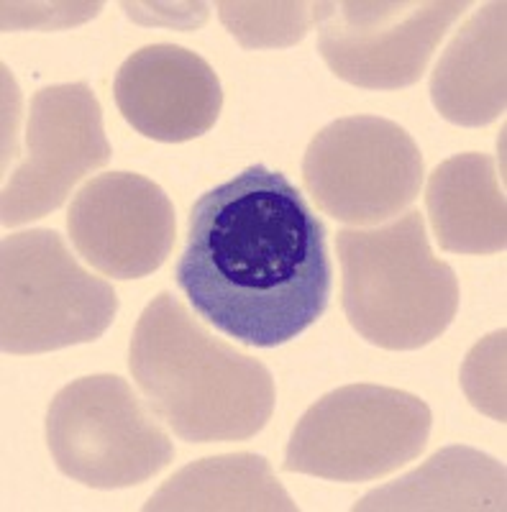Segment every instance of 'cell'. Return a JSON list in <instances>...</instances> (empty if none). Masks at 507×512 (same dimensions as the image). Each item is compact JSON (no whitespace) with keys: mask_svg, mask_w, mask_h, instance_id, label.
<instances>
[{"mask_svg":"<svg viewBox=\"0 0 507 512\" xmlns=\"http://www.w3.org/2000/svg\"><path fill=\"white\" fill-rule=\"evenodd\" d=\"M113 98L131 128L164 144L208 134L223 108L216 70L177 44H149L131 54L116 72Z\"/></svg>","mask_w":507,"mask_h":512,"instance_id":"obj_11","label":"cell"},{"mask_svg":"<svg viewBox=\"0 0 507 512\" xmlns=\"http://www.w3.org/2000/svg\"><path fill=\"white\" fill-rule=\"evenodd\" d=\"M0 346L34 356L93 344L118 313L116 290L82 269L49 228L11 233L0 246Z\"/></svg>","mask_w":507,"mask_h":512,"instance_id":"obj_4","label":"cell"},{"mask_svg":"<svg viewBox=\"0 0 507 512\" xmlns=\"http://www.w3.org/2000/svg\"><path fill=\"white\" fill-rule=\"evenodd\" d=\"M423 154L390 118L349 116L313 136L303 157L305 190L333 221L379 226L415 203Z\"/></svg>","mask_w":507,"mask_h":512,"instance_id":"obj_7","label":"cell"},{"mask_svg":"<svg viewBox=\"0 0 507 512\" xmlns=\"http://www.w3.org/2000/svg\"><path fill=\"white\" fill-rule=\"evenodd\" d=\"M433 233L451 254H500L507 246L505 192L495 159L467 152L433 169L426 187Z\"/></svg>","mask_w":507,"mask_h":512,"instance_id":"obj_13","label":"cell"},{"mask_svg":"<svg viewBox=\"0 0 507 512\" xmlns=\"http://www.w3.org/2000/svg\"><path fill=\"white\" fill-rule=\"evenodd\" d=\"M146 512H218L269 510L298 512L272 466L259 454L210 456L182 466L149 497Z\"/></svg>","mask_w":507,"mask_h":512,"instance_id":"obj_15","label":"cell"},{"mask_svg":"<svg viewBox=\"0 0 507 512\" xmlns=\"http://www.w3.org/2000/svg\"><path fill=\"white\" fill-rule=\"evenodd\" d=\"M467 8L464 0L321 3L318 49L333 75L356 88H410Z\"/></svg>","mask_w":507,"mask_h":512,"instance_id":"obj_8","label":"cell"},{"mask_svg":"<svg viewBox=\"0 0 507 512\" xmlns=\"http://www.w3.org/2000/svg\"><path fill=\"white\" fill-rule=\"evenodd\" d=\"M175 280L210 326L274 349L326 313V226L282 172L254 164L193 205Z\"/></svg>","mask_w":507,"mask_h":512,"instance_id":"obj_1","label":"cell"},{"mask_svg":"<svg viewBox=\"0 0 507 512\" xmlns=\"http://www.w3.org/2000/svg\"><path fill=\"white\" fill-rule=\"evenodd\" d=\"M24 164L3 187L0 223L24 226L49 216L70 198L72 187L111 162L103 108L88 82L52 85L31 98Z\"/></svg>","mask_w":507,"mask_h":512,"instance_id":"obj_9","label":"cell"},{"mask_svg":"<svg viewBox=\"0 0 507 512\" xmlns=\"http://www.w3.org/2000/svg\"><path fill=\"white\" fill-rule=\"evenodd\" d=\"M218 18L244 49H285L305 39L321 3H218Z\"/></svg>","mask_w":507,"mask_h":512,"instance_id":"obj_16","label":"cell"},{"mask_svg":"<svg viewBox=\"0 0 507 512\" xmlns=\"http://www.w3.org/2000/svg\"><path fill=\"white\" fill-rule=\"evenodd\" d=\"M505 466L472 446H449L415 472L372 489L351 510H505Z\"/></svg>","mask_w":507,"mask_h":512,"instance_id":"obj_14","label":"cell"},{"mask_svg":"<svg viewBox=\"0 0 507 512\" xmlns=\"http://www.w3.org/2000/svg\"><path fill=\"white\" fill-rule=\"evenodd\" d=\"M77 254L113 280L157 272L175 246V208L157 182L105 172L80 187L67 213Z\"/></svg>","mask_w":507,"mask_h":512,"instance_id":"obj_10","label":"cell"},{"mask_svg":"<svg viewBox=\"0 0 507 512\" xmlns=\"http://www.w3.org/2000/svg\"><path fill=\"white\" fill-rule=\"evenodd\" d=\"M507 6L484 3L449 41L431 75L433 108L456 126H487L507 105Z\"/></svg>","mask_w":507,"mask_h":512,"instance_id":"obj_12","label":"cell"},{"mask_svg":"<svg viewBox=\"0 0 507 512\" xmlns=\"http://www.w3.org/2000/svg\"><path fill=\"white\" fill-rule=\"evenodd\" d=\"M336 246L341 308L364 341L387 351H415L454 323L459 280L433 256L418 210L385 226L344 228Z\"/></svg>","mask_w":507,"mask_h":512,"instance_id":"obj_3","label":"cell"},{"mask_svg":"<svg viewBox=\"0 0 507 512\" xmlns=\"http://www.w3.org/2000/svg\"><path fill=\"white\" fill-rule=\"evenodd\" d=\"M47 446L59 472L93 489L136 487L175 459L172 438L116 374L75 379L54 395Z\"/></svg>","mask_w":507,"mask_h":512,"instance_id":"obj_6","label":"cell"},{"mask_svg":"<svg viewBox=\"0 0 507 512\" xmlns=\"http://www.w3.org/2000/svg\"><path fill=\"white\" fill-rule=\"evenodd\" d=\"M431 425V408L418 395L346 384L310 405L292 431L282 466L331 482H374L418 459Z\"/></svg>","mask_w":507,"mask_h":512,"instance_id":"obj_5","label":"cell"},{"mask_svg":"<svg viewBox=\"0 0 507 512\" xmlns=\"http://www.w3.org/2000/svg\"><path fill=\"white\" fill-rule=\"evenodd\" d=\"M464 390L474 408L505 423V331L474 346L464 364Z\"/></svg>","mask_w":507,"mask_h":512,"instance_id":"obj_17","label":"cell"},{"mask_svg":"<svg viewBox=\"0 0 507 512\" xmlns=\"http://www.w3.org/2000/svg\"><path fill=\"white\" fill-rule=\"evenodd\" d=\"M129 367L146 405L187 443L246 441L274 413L269 369L213 336L169 292L141 313Z\"/></svg>","mask_w":507,"mask_h":512,"instance_id":"obj_2","label":"cell"}]
</instances>
